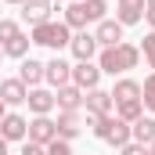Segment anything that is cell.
Returning a JSON list of instances; mask_svg holds the SVG:
<instances>
[{
    "label": "cell",
    "instance_id": "27",
    "mask_svg": "<svg viewBox=\"0 0 155 155\" xmlns=\"http://www.w3.org/2000/svg\"><path fill=\"white\" fill-rule=\"evenodd\" d=\"M119 155H148V144H137V141H130V144H123Z\"/></svg>",
    "mask_w": 155,
    "mask_h": 155
},
{
    "label": "cell",
    "instance_id": "15",
    "mask_svg": "<svg viewBox=\"0 0 155 155\" xmlns=\"http://www.w3.org/2000/svg\"><path fill=\"white\" fill-rule=\"evenodd\" d=\"M54 105H58V112H79L83 108V90L79 87H58L54 90Z\"/></svg>",
    "mask_w": 155,
    "mask_h": 155
},
{
    "label": "cell",
    "instance_id": "6",
    "mask_svg": "<svg viewBox=\"0 0 155 155\" xmlns=\"http://www.w3.org/2000/svg\"><path fill=\"white\" fill-rule=\"evenodd\" d=\"M54 137H58V126H54V119H51V116H33V119H29V134H25V141L47 148Z\"/></svg>",
    "mask_w": 155,
    "mask_h": 155
},
{
    "label": "cell",
    "instance_id": "4",
    "mask_svg": "<svg viewBox=\"0 0 155 155\" xmlns=\"http://www.w3.org/2000/svg\"><path fill=\"white\" fill-rule=\"evenodd\" d=\"M83 108H87V123H94V119H101V116H112L116 101H112V94H108V90L94 87V90H87V94H83Z\"/></svg>",
    "mask_w": 155,
    "mask_h": 155
},
{
    "label": "cell",
    "instance_id": "3",
    "mask_svg": "<svg viewBox=\"0 0 155 155\" xmlns=\"http://www.w3.org/2000/svg\"><path fill=\"white\" fill-rule=\"evenodd\" d=\"M29 40L33 43H40V47H51L54 54L61 51V47H69V40H72V29L65 25V22H43V25H36L33 33H29Z\"/></svg>",
    "mask_w": 155,
    "mask_h": 155
},
{
    "label": "cell",
    "instance_id": "2",
    "mask_svg": "<svg viewBox=\"0 0 155 155\" xmlns=\"http://www.w3.org/2000/svg\"><path fill=\"white\" fill-rule=\"evenodd\" d=\"M90 126H94V137L105 141V144H112V148H123V144L134 141L130 137V123H123L119 116H101V119H94Z\"/></svg>",
    "mask_w": 155,
    "mask_h": 155
},
{
    "label": "cell",
    "instance_id": "14",
    "mask_svg": "<svg viewBox=\"0 0 155 155\" xmlns=\"http://www.w3.org/2000/svg\"><path fill=\"white\" fill-rule=\"evenodd\" d=\"M54 126H58V137L61 141H76L79 134H83V116L79 112H58Z\"/></svg>",
    "mask_w": 155,
    "mask_h": 155
},
{
    "label": "cell",
    "instance_id": "32",
    "mask_svg": "<svg viewBox=\"0 0 155 155\" xmlns=\"http://www.w3.org/2000/svg\"><path fill=\"white\" fill-rule=\"evenodd\" d=\"M7 4H15V7H22V4H29V0H7Z\"/></svg>",
    "mask_w": 155,
    "mask_h": 155
},
{
    "label": "cell",
    "instance_id": "31",
    "mask_svg": "<svg viewBox=\"0 0 155 155\" xmlns=\"http://www.w3.org/2000/svg\"><path fill=\"white\" fill-rule=\"evenodd\" d=\"M144 11H155V0H144Z\"/></svg>",
    "mask_w": 155,
    "mask_h": 155
},
{
    "label": "cell",
    "instance_id": "16",
    "mask_svg": "<svg viewBox=\"0 0 155 155\" xmlns=\"http://www.w3.org/2000/svg\"><path fill=\"white\" fill-rule=\"evenodd\" d=\"M25 94H29V87L18 76L0 79V101H4V105H25Z\"/></svg>",
    "mask_w": 155,
    "mask_h": 155
},
{
    "label": "cell",
    "instance_id": "7",
    "mask_svg": "<svg viewBox=\"0 0 155 155\" xmlns=\"http://www.w3.org/2000/svg\"><path fill=\"white\" fill-rule=\"evenodd\" d=\"M69 51H72V58H76V61H94L101 47H97V40H94V33H87V29H79L76 36L69 40Z\"/></svg>",
    "mask_w": 155,
    "mask_h": 155
},
{
    "label": "cell",
    "instance_id": "30",
    "mask_svg": "<svg viewBox=\"0 0 155 155\" xmlns=\"http://www.w3.org/2000/svg\"><path fill=\"white\" fill-rule=\"evenodd\" d=\"M0 155H11V152H7V141H4V137H0Z\"/></svg>",
    "mask_w": 155,
    "mask_h": 155
},
{
    "label": "cell",
    "instance_id": "21",
    "mask_svg": "<svg viewBox=\"0 0 155 155\" xmlns=\"http://www.w3.org/2000/svg\"><path fill=\"white\" fill-rule=\"evenodd\" d=\"M29 43H33V40L25 36V33H22V36H15L11 43H4V58H18V61H22V58L29 54Z\"/></svg>",
    "mask_w": 155,
    "mask_h": 155
},
{
    "label": "cell",
    "instance_id": "26",
    "mask_svg": "<svg viewBox=\"0 0 155 155\" xmlns=\"http://www.w3.org/2000/svg\"><path fill=\"white\" fill-rule=\"evenodd\" d=\"M47 155H76V152H72V141H61V137H54V141L47 144Z\"/></svg>",
    "mask_w": 155,
    "mask_h": 155
},
{
    "label": "cell",
    "instance_id": "25",
    "mask_svg": "<svg viewBox=\"0 0 155 155\" xmlns=\"http://www.w3.org/2000/svg\"><path fill=\"white\" fill-rule=\"evenodd\" d=\"M141 54H144V61H148V69H155V33L141 40Z\"/></svg>",
    "mask_w": 155,
    "mask_h": 155
},
{
    "label": "cell",
    "instance_id": "28",
    "mask_svg": "<svg viewBox=\"0 0 155 155\" xmlns=\"http://www.w3.org/2000/svg\"><path fill=\"white\" fill-rule=\"evenodd\" d=\"M18 155H47V148H43V144H33V141H25Z\"/></svg>",
    "mask_w": 155,
    "mask_h": 155
},
{
    "label": "cell",
    "instance_id": "18",
    "mask_svg": "<svg viewBox=\"0 0 155 155\" xmlns=\"http://www.w3.org/2000/svg\"><path fill=\"white\" fill-rule=\"evenodd\" d=\"M18 79H22L25 87H40V83H43V61H36V58H22Z\"/></svg>",
    "mask_w": 155,
    "mask_h": 155
},
{
    "label": "cell",
    "instance_id": "33",
    "mask_svg": "<svg viewBox=\"0 0 155 155\" xmlns=\"http://www.w3.org/2000/svg\"><path fill=\"white\" fill-rule=\"evenodd\" d=\"M4 116H7V105H4V101H0V119H4Z\"/></svg>",
    "mask_w": 155,
    "mask_h": 155
},
{
    "label": "cell",
    "instance_id": "17",
    "mask_svg": "<svg viewBox=\"0 0 155 155\" xmlns=\"http://www.w3.org/2000/svg\"><path fill=\"white\" fill-rule=\"evenodd\" d=\"M108 94H112V101H116V105H123V101H141V83H137V79H130V76H119L116 87H112Z\"/></svg>",
    "mask_w": 155,
    "mask_h": 155
},
{
    "label": "cell",
    "instance_id": "36",
    "mask_svg": "<svg viewBox=\"0 0 155 155\" xmlns=\"http://www.w3.org/2000/svg\"><path fill=\"white\" fill-rule=\"evenodd\" d=\"M0 58H4V47H0Z\"/></svg>",
    "mask_w": 155,
    "mask_h": 155
},
{
    "label": "cell",
    "instance_id": "19",
    "mask_svg": "<svg viewBox=\"0 0 155 155\" xmlns=\"http://www.w3.org/2000/svg\"><path fill=\"white\" fill-rule=\"evenodd\" d=\"M130 137H134L137 144H152L155 141V119L152 116H141L137 123H130Z\"/></svg>",
    "mask_w": 155,
    "mask_h": 155
},
{
    "label": "cell",
    "instance_id": "24",
    "mask_svg": "<svg viewBox=\"0 0 155 155\" xmlns=\"http://www.w3.org/2000/svg\"><path fill=\"white\" fill-rule=\"evenodd\" d=\"M15 36H22V25H18V22H11V18H0V47H4V43H11Z\"/></svg>",
    "mask_w": 155,
    "mask_h": 155
},
{
    "label": "cell",
    "instance_id": "13",
    "mask_svg": "<svg viewBox=\"0 0 155 155\" xmlns=\"http://www.w3.org/2000/svg\"><path fill=\"white\" fill-rule=\"evenodd\" d=\"M94 40H97V47H116V43H123V25L116 18H101L94 29Z\"/></svg>",
    "mask_w": 155,
    "mask_h": 155
},
{
    "label": "cell",
    "instance_id": "5",
    "mask_svg": "<svg viewBox=\"0 0 155 155\" xmlns=\"http://www.w3.org/2000/svg\"><path fill=\"white\" fill-rule=\"evenodd\" d=\"M43 83H51V90H58V87H69L72 83V65L65 61V58H51V61H43Z\"/></svg>",
    "mask_w": 155,
    "mask_h": 155
},
{
    "label": "cell",
    "instance_id": "1",
    "mask_svg": "<svg viewBox=\"0 0 155 155\" xmlns=\"http://www.w3.org/2000/svg\"><path fill=\"white\" fill-rule=\"evenodd\" d=\"M137 61H141V47L137 43H116V47H101V54H97V69H101V76H126L130 69H137Z\"/></svg>",
    "mask_w": 155,
    "mask_h": 155
},
{
    "label": "cell",
    "instance_id": "23",
    "mask_svg": "<svg viewBox=\"0 0 155 155\" xmlns=\"http://www.w3.org/2000/svg\"><path fill=\"white\" fill-rule=\"evenodd\" d=\"M141 105H144L148 112H155V72L141 83Z\"/></svg>",
    "mask_w": 155,
    "mask_h": 155
},
{
    "label": "cell",
    "instance_id": "35",
    "mask_svg": "<svg viewBox=\"0 0 155 155\" xmlns=\"http://www.w3.org/2000/svg\"><path fill=\"white\" fill-rule=\"evenodd\" d=\"M148 155H155V141H152V144H148Z\"/></svg>",
    "mask_w": 155,
    "mask_h": 155
},
{
    "label": "cell",
    "instance_id": "10",
    "mask_svg": "<svg viewBox=\"0 0 155 155\" xmlns=\"http://www.w3.org/2000/svg\"><path fill=\"white\" fill-rule=\"evenodd\" d=\"M25 105H29L33 116H51V108H54V90H47V87H29Z\"/></svg>",
    "mask_w": 155,
    "mask_h": 155
},
{
    "label": "cell",
    "instance_id": "29",
    "mask_svg": "<svg viewBox=\"0 0 155 155\" xmlns=\"http://www.w3.org/2000/svg\"><path fill=\"white\" fill-rule=\"evenodd\" d=\"M144 18H148V25H152V33H155V11H144Z\"/></svg>",
    "mask_w": 155,
    "mask_h": 155
},
{
    "label": "cell",
    "instance_id": "20",
    "mask_svg": "<svg viewBox=\"0 0 155 155\" xmlns=\"http://www.w3.org/2000/svg\"><path fill=\"white\" fill-rule=\"evenodd\" d=\"M65 25H69V29H76V33L90 25V22H87V7H83V0H76L72 7H65Z\"/></svg>",
    "mask_w": 155,
    "mask_h": 155
},
{
    "label": "cell",
    "instance_id": "11",
    "mask_svg": "<svg viewBox=\"0 0 155 155\" xmlns=\"http://www.w3.org/2000/svg\"><path fill=\"white\" fill-rule=\"evenodd\" d=\"M144 18V0H116V22L126 29V25H137Z\"/></svg>",
    "mask_w": 155,
    "mask_h": 155
},
{
    "label": "cell",
    "instance_id": "8",
    "mask_svg": "<svg viewBox=\"0 0 155 155\" xmlns=\"http://www.w3.org/2000/svg\"><path fill=\"white\" fill-rule=\"evenodd\" d=\"M72 87H79L83 94L94 90V87H101V69L94 61H76L72 65Z\"/></svg>",
    "mask_w": 155,
    "mask_h": 155
},
{
    "label": "cell",
    "instance_id": "34",
    "mask_svg": "<svg viewBox=\"0 0 155 155\" xmlns=\"http://www.w3.org/2000/svg\"><path fill=\"white\" fill-rule=\"evenodd\" d=\"M47 4H51V7H61V0H47Z\"/></svg>",
    "mask_w": 155,
    "mask_h": 155
},
{
    "label": "cell",
    "instance_id": "22",
    "mask_svg": "<svg viewBox=\"0 0 155 155\" xmlns=\"http://www.w3.org/2000/svg\"><path fill=\"white\" fill-rule=\"evenodd\" d=\"M116 116L123 123H137V119L144 116V105L141 101H123V105H116Z\"/></svg>",
    "mask_w": 155,
    "mask_h": 155
},
{
    "label": "cell",
    "instance_id": "12",
    "mask_svg": "<svg viewBox=\"0 0 155 155\" xmlns=\"http://www.w3.org/2000/svg\"><path fill=\"white\" fill-rule=\"evenodd\" d=\"M51 4L47 0H29V4H22V22L29 25V29H36V25H43V22H51Z\"/></svg>",
    "mask_w": 155,
    "mask_h": 155
},
{
    "label": "cell",
    "instance_id": "9",
    "mask_svg": "<svg viewBox=\"0 0 155 155\" xmlns=\"http://www.w3.org/2000/svg\"><path fill=\"white\" fill-rule=\"evenodd\" d=\"M25 134H29V119L18 116V112H7V116L0 119V137L11 144V141H25Z\"/></svg>",
    "mask_w": 155,
    "mask_h": 155
}]
</instances>
